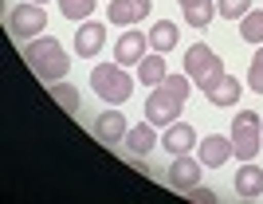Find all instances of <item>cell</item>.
Here are the masks:
<instances>
[{"label":"cell","mask_w":263,"mask_h":204,"mask_svg":"<svg viewBox=\"0 0 263 204\" xmlns=\"http://www.w3.org/2000/svg\"><path fill=\"white\" fill-rule=\"evenodd\" d=\"M24 63L32 67V75L40 83H59L71 71V55L63 51V43L55 35H35V40L24 43Z\"/></svg>","instance_id":"cell-1"},{"label":"cell","mask_w":263,"mask_h":204,"mask_svg":"<svg viewBox=\"0 0 263 204\" xmlns=\"http://www.w3.org/2000/svg\"><path fill=\"white\" fill-rule=\"evenodd\" d=\"M189 90H193V79L189 75H165L154 86V95L145 98V118L154 122V126H173L177 114L185 110Z\"/></svg>","instance_id":"cell-2"},{"label":"cell","mask_w":263,"mask_h":204,"mask_svg":"<svg viewBox=\"0 0 263 204\" xmlns=\"http://www.w3.org/2000/svg\"><path fill=\"white\" fill-rule=\"evenodd\" d=\"M90 83H95V95H99L106 106H122V102H130V95H134V79L126 75L122 63H99L90 71Z\"/></svg>","instance_id":"cell-3"},{"label":"cell","mask_w":263,"mask_h":204,"mask_svg":"<svg viewBox=\"0 0 263 204\" xmlns=\"http://www.w3.org/2000/svg\"><path fill=\"white\" fill-rule=\"evenodd\" d=\"M232 150L240 161H252L255 153L263 150V118L259 110H240L232 118Z\"/></svg>","instance_id":"cell-4"},{"label":"cell","mask_w":263,"mask_h":204,"mask_svg":"<svg viewBox=\"0 0 263 204\" xmlns=\"http://www.w3.org/2000/svg\"><path fill=\"white\" fill-rule=\"evenodd\" d=\"M185 75L204 90L209 83H216V79L224 75V63H220V55L212 51L209 43H193L185 51Z\"/></svg>","instance_id":"cell-5"},{"label":"cell","mask_w":263,"mask_h":204,"mask_svg":"<svg viewBox=\"0 0 263 204\" xmlns=\"http://www.w3.org/2000/svg\"><path fill=\"white\" fill-rule=\"evenodd\" d=\"M8 28H12V35L20 43H28V40H35V35L47 28V12L35 4V0H28V4H16V8L8 12Z\"/></svg>","instance_id":"cell-6"},{"label":"cell","mask_w":263,"mask_h":204,"mask_svg":"<svg viewBox=\"0 0 263 204\" xmlns=\"http://www.w3.org/2000/svg\"><path fill=\"white\" fill-rule=\"evenodd\" d=\"M126 134H130L126 114H118V106H106L99 114V122H95V138H99V145H122Z\"/></svg>","instance_id":"cell-7"},{"label":"cell","mask_w":263,"mask_h":204,"mask_svg":"<svg viewBox=\"0 0 263 204\" xmlns=\"http://www.w3.org/2000/svg\"><path fill=\"white\" fill-rule=\"evenodd\" d=\"M145 51H149V35H142V32H122L118 35V43H114V63H122V67H138L145 59Z\"/></svg>","instance_id":"cell-8"},{"label":"cell","mask_w":263,"mask_h":204,"mask_svg":"<svg viewBox=\"0 0 263 204\" xmlns=\"http://www.w3.org/2000/svg\"><path fill=\"white\" fill-rule=\"evenodd\" d=\"M102 43H106V24H102V20H83L75 28V51H79V59L99 55Z\"/></svg>","instance_id":"cell-9"},{"label":"cell","mask_w":263,"mask_h":204,"mask_svg":"<svg viewBox=\"0 0 263 204\" xmlns=\"http://www.w3.org/2000/svg\"><path fill=\"white\" fill-rule=\"evenodd\" d=\"M200 169H204V161L200 157H189V153H177L173 165H169V181H173V189H193V184H200Z\"/></svg>","instance_id":"cell-10"},{"label":"cell","mask_w":263,"mask_h":204,"mask_svg":"<svg viewBox=\"0 0 263 204\" xmlns=\"http://www.w3.org/2000/svg\"><path fill=\"white\" fill-rule=\"evenodd\" d=\"M149 0H110V8H106V20L110 24H122V28H130V24L145 20L149 16Z\"/></svg>","instance_id":"cell-11"},{"label":"cell","mask_w":263,"mask_h":204,"mask_svg":"<svg viewBox=\"0 0 263 204\" xmlns=\"http://www.w3.org/2000/svg\"><path fill=\"white\" fill-rule=\"evenodd\" d=\"M240 95H243V86L236 83V79H232L228 71H224V75H220L216 83H209V86H204V98H209L212 106H236V102H240Z\"/></svg>","instance_id":"cell-12"},{"label":"cell","mask_w":263,"mask_h":204,"mask_svg":"<svg viewBox=\"0 0 263 204\" xmlns=\"http://www.w3.org/2000/svg\"><path fill=\"white\" fill-rule=\"evenodd\" d=\"M232 153H236V150H232V134H228V138H224V134H209L204 145H200V161L209 165V169H220Z\"/></svg>","instance_id":"cell-13"},{"label":"cell","mask_w":263,"mask_h":204,"mask_svg":"<svg viewBox=\"0 0 263 204\" xmlns=\"http://www.w3.org/2000/svg\"><path fill=\"white\" fill-rule=\"evenodd\" d=\"M161 145L169 153H189L193 145H197V129L189 126V122H173V126H165V138H161Z\"/></svg>","instance_id":"cell-14"},{"label":"cell","mask_w":263,"mask_h":204,"mask_svg":"<svg viewBox=\"0 0 263 204\" xmlns=\"http://www.w3.org/2000/svg\"><path fill=\"white\" fill-rule=\"evenodd\" d=\"M263 193V169L252 161H243V169L236 173V196H243V200H255V196Z\"/></svg>","instance_id":"cell-15"},{"label":"cell","mask_w":263,"mask_h":204,"mask_svg":"<svg viewBox=\"0 0 263 204\" xmlns=\"http://www.w3.org/2000/svg\"><path fill=\"white\" fill-rule=\"evenodd\" d=\"M122 145H126V150L134 153V157H145V153L154 150L157 145V134H154V122L145 118L142 126H134L130 134H126V141H122Z\"/></svg>","instance_id":"cell-16"},{"label":"cell","mask_w":263,"mask_h":204,"mask_svg":"<svg viewBox=\"0 0 263 204\" xmlns=\"http://www.w3.org/2000/svg\"><path fill=\"white\" fill-rule=\"evenodd\" d=\"M177 43H181V28H177L173 20H157L154 28H149V47H154V51H173Z\"/></svg>","instance_id":"cell-17"},{"label":"cell","mask_w":263,"mask_h":204,"mask_svg":"<svg viewBox=\"0 0 263 204\" xmlns=\"http://www.w3.org/2000/svg\"><path fill=\"white\" fill-rule=\"evenodd\" d=\"M181 8H185V20L193 28H209L212 16H216V4L212 0H181Z\"/></svg>","instance_id":"cell-18"},{"label":"cell","mask_w":263,"mask_h":204,"mask_svg":"<svg viewBox=\"0 0 263 204\" xmlns=\"http://www.w3.org/2000/svg\"><path fill=\"white\" fill-rule=\"evenodd\" d=\"M161 79H165V55H161V51L145 55L142 63H138V83H145V86H157Z\"/></svg>","instance_id":"cell-19"},{"label":"cell","mask_w":263,"mask_h":204,"mask_svg":"<svg viewBox=\"0 0 263 204\" xmlns=\"http://www.w3.org/2000/svg\"><path fill=\"white\" fill-rule=\"evenodd\" d=\"M47 95H51L67 114H79V106H83V98H79V90L71 83H47Z\"/></svg>","instance_id":"cell-20"},{"label":"cell","mask_w":263,"mask_h":204,"mask_svg":"<svg viewBox=\"0 0 263 204\" xmlns=\"http://www.w3.org/2000/svg\"><path fill=\"white\" fill-rule=\"evenodd\" d=\"M240 40L243 43H263V8L248 12V16L240 20Z\"/></svg>","instance_id":"cell-21"},{"label":"cell","mask_w":263,"mask_h":204,"mask_svg":"<svg viewBox=\"0 0 263 204\" xmlns=\"http://www.w3.org/2000/svg\"><path fill=\"white\" fill-rule=\"evenodd\" d=\"M59 12H63L67 20H87L90 12H95V0H59Z\"/></svg>","instance_id":"cell-22"},{"label":"cell","mask_w":263,"mask_h":204,"mask_svg":"<svg viewBox=\"0 0 263 204\" xmlns=\"http://www.w3.org/2000/svg\"><path fill=\"white\" fill-rule=\"evenodd\" d=\"M216 12L224 20H243L252 12V0H216Z\"/></svg>","instance_id":"cell-23"},{"label":"cell","mask_w":263,"mask_h":204,"mask_svg":"<svg viewBox=\"0 0 263 204\" xmlns=\"http://www.w3.org/2000/svg\"><path fill=\"white\" fill-rule=\"evenodd\" d=\"M248 86H252L255 95H263V43H259V51H255V59H252V71H248Z\"/></svg>","instance_id":"cell-24"},{"label":"cell","mask_w":263,"mask_h":204,"mask_svg":"<svg viewBox=\"0 0 263 204\" xmlns=\"http://www.w3.org/2000/svg\"><path fill=\"white\" fill-rule=\"evenodd\" d=\"M189 196H193V200H216V193H212L209 184H193V189H189Z\"/></svg>","instance_id":"cell-25"},{"label":"cell","mask_w":263,"mask_h":204,"mask_svg":"<svg viewBox=\"0 0 263 204\" xmlns=\"http://www.w3.org/2000/svg\"><path fill=\"white\" fill-rule=\"evenodd\" d=\"M35 4H44V0H35Z\"/></svg>","instance_id":"cell-26"}]
</instances>
